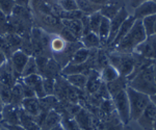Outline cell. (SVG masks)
<instances>
[{
  "label": "cell",
  "mask_w": 156,
  "mask_h": 130,
  "mask_svg": "<svg viewBox=\"0 0 156 130\" xmlns=\"http://www.w3.org/2000/svg\"><path fill=\"white\" fill-rule=\"evenodd\" d=\"M154 65L146 67L142 71L133 76L128 81V86L132 87L133 90L146 94L148 96H152L156 94V81H155V69Z\"/></svg>",
  "instance_id": "1"
},
{
  "label": "cell",
  "mask_w": 156,
  "mask_h": 130,
  "mask_svg": "<svg viewBox=\"0 0 156 130\" xmlns=\"http://www.w3.org/2000/svg\"><path fill=\"white\" fill-rule=\"evenodd\" d=\"M146 39L147 36L143 27L142 20H135L131 29L115 47V51L121 52V53H133L136 47L142 44Z\"/></svg>",
  "instance_id": "2"
},
{
  "label": "cell",
  "mask_w": 156,
  "mask_h": 130,
  "mask_svg": "<svg viewBox=\"0 0 156 130\" xmlns=\"http://www.w3.org/2000/svg\"><path fill=\"white\" fill-rule=\"evenodd\" d=\"M108 62L119 72L120 76H130L134 69V57L132 53H121L115 51L108 54Z\"/></svg>",
  "instance_id": "3"
},
{
  "label": "cell",
  "mask_w": 156,
  "mask_h": 130,
  "mask_svg": "<svg viewBox=\"0 0 156 130\" xmlns=\"http://www.w3.org/2000/svg\"><path fill=\"white\" fill-rule=\"evenodd\" d=\"M126 93L130 107V120L136 121L148 104L150 103V97L146 94L135 91L130 86L126 87Z\"/></svg>",
  "instance_id": "4"
},
{
  "label": "cell",
  "mask_w": 156,
  "mask_h": 130,
  "mask_svg": "<svg viewBox=\"0 0 156 130\" xmlns=\"http://www.w3.org/2000/svg\"><path fill=\"white\" fill-rule=\"evenodd\" d=\"M112 101L122 124L127 125L130 122V107L126 90H123L112 97Z\"/></svg>",
  "instance_id": "5"
},
{
  "label": "cell",
  "mask_w": 156,
  "mask_h": 130,
  "mask_svg": "<svg viewBox=\"0 0 156 130\" xmlns=\"http://www.w3.org/2000/svg\"><path fill=\"white\" fill-rule=\"evenodd\" d=\"M134 53L146 57L148 59L156 61V34L151 37H147L140 45H138L136 49L134 50Z\"/></svg>",
  "instance_id": "6"
},
{
  "label": "cell",
  "mask_w": 156,
  "mask_h": 130,
  "mask_svg": "<svg viewBox=\"0 0 156 130\" xmlns=\"http://www.w3.org/2000/svg\"><path fill=\"white\" fill-rule=\"evenodd\" d=\"M129 17L127 9L125 6H122L121 9L118 12V14L110 20V31H109V36H108V40L106 42V46L109 47V45L112 43V41L115 40V36H117L118 31H119L121 25L123 24V22Z\"/></svg>",
  "instance_id": "7"
},
{
  "label": "cell",
  "mask_w": 156,
  "mask_h": 130,
  "mask_svg": "<svg viewBox=\"0 0 156 130\" xmlns=\"http://www.w3.org/2000/svg\"><path fill=\"white\" fill-rule=\"evenodd\" d=\"M20 107L12 104H3L1 111V125H19Z\"/></svg>",
  "instance_id": "8"
},
{
  "label": "cell",
  "mask_w": 156,
  "mask_h": 130,
  "mask_svg": "<svg viewBox=\"0 0 156 130\" xmlns=\"http://www.w3.org/2000/svg\"><path fill=\"white\" fill-rule=\"evenodd\" d=\"M28 54H26L25 52H23L22 50H17L14 53L12 54V56L9 57V62L12 65V71H14V74L16 76L17 80L21 78L22 72H23V69L26 65L27 61L29 58Z\"/></svg>",
  "instance_id": "9"
},
{
  "label": "cell",
  "mask_w": 156,
  "mask_h": 130,
  "mask_svg": "<svg viewBox=\"0 0 156 130\" xmlns=\"http://www.w3.org/2000/svg\"><path fill=\"white\" fill-rule=\"evenodd\" d=\"M155 119H156V106L150 101V103L147 105L145 111L142 112V114L136 120V122L144 130H152Z\"/></svg>",
  "instance_id": "10"
},
{
  "label": "cell",
  "mask_w": 156,
  "mask_h": 130,
  "mask_svg": "<svg viewBox=\"0 0 156 130\" xmlns=\"http://www.w3.org/2000/svg\"><path fill=\"white\" fill-rule=\"evenodd\" d=\"M25 83L32 89V91L36 93V96L39 99H43L46 97L44 91V86H43V77L40 74H32L27 77L21 78Z\"/></svg>",
  "instance_id": "11"
},
{
  "label": "cell",
  "mask_w": 156,
  "mask_h": 130,
  "mask_svg": "<svg viewBox=\"0 0 156 130\" xmlns=\"http://www.w3.org/2000/svg\"><path fill=\"white\" fill-rule=\"evenodd\" d=\"M152 15H156V3L153 0H149L134 9V14L132 16L135 20H143Z\"/></svg>",
  "instance_id": "12"
},
{
  "label": "cell",
  "mask_w": 156,
  "mask_h": 130,
  "mask_svg": "<svg viewBox=\"0 0 156 130\" xmlns=\"http://www.w3.org/2000/svg\"><path fill=\"white\" fill-rule=\"evenodd\" d=\"M17 78L12 71V65L9 61H6L1 67H0V83L12 87L16 84Z\"/></svg>",
  "instance_id": "13"
},
{
  "label": "cell",
  "mask_w": 156,
  "mask_h": 130,
  "mask_svg": "<svg viewBox=\"0 0 156 130\" xmlns=\"http://www.w3.org/2000/svg\"><path fill=\"white\" fill-rule=\"evenodd\" d=\"M37 19V21L41 23L43 26L47 27V28H53L57 29L60 31V29L62 28V20L57 16L54 15H49V14H34Z\"/></svg>",
  "instance_id": "14"
},
{
  "label": "cell",
  "mask_w": 156,
  "mask_h": 130,
  "mask_svg": "<svg viewBox=\"0 0 156 130\" xmlns=\"http://www.w3.org/2000/svg\"><path fill=\"white\" fill-rule=\"evenodd\" d=\"M134 22H135L134 17L130 16V15H129V17H128V18L125 20L124 22H123V24L121 25V27H120L119 31H118L117 36H115V40L112 41V43L109 45V47H112V48L115 49V47L119 45L120 42L122 41V40L124 39L125 37H126V34L128 33V32H129L130 29H131V27L133 26Z\"/></svg>",
  "instance_id": "15"
},
{
  "label": "cell",
  "mask_w": 156,
  "mask_h": 130,
  "mask_svg": "<svg viewBox=\"0 0 156 130\" xmlns=\"http://www.w3.org/2000/svg\"><path fill=\"white\" fill-rule=\"evenodd\" d=\"M20 107L25 112H27L28 114L34 117H37L41 112V103H40V99L37 97L24 98Z\"/></svg>",
  "instance_id": "16"
},
{
  "label": "cell",
  "mask_w": 156,
  "mask_h": 130,
  "mask_svg": "<svg viewBox=\"0 0 156 130\" xmlns=\"http://www.w3.org/2000/svg\"><path fill=\"white\" fill-rule=\"evenodd\" d=\"M62 114L58 111H56L55 109H51L47 112L46 117H45L44 121L41 125V130H50L56 125L60 124L62 122Z\"/></svg>",
  "instance_id": "17"
},
{
  "label": "cell",
  "mask_w": 156,
  "mask_h": 130,
  "mask_svg": "<svg viewBox=\"0 0 156 130\" xmlns=\"http://www.w3.org/2000/svg\"><path fill=\"white\" fill-rule=\"evenodd\" d=\"M20 123L25 130H41V127L36 121V117L30 116L20 107Z\"/></svg>",
  "instance_id": "18"
},
{
  "label": "cell",
  "mask_w": 156,
  "mask_h": 130,
  "mask_svg": "<svg viewBox=\"0 0 156 130\" xmlns=\"http://www.w3.org/2000/svg\"><path fill=\"white\" fill-rule=\"evenodd\" d=\"M60 20H62V26L66 27L78 41H80V39L82 37L81 20H66V19H60Z\"/></svg>",
  "instance_id": "19"
},
{
  "label": "cell",
  "mask_w": 156,
  "mask_h": 130,
  "mask_svg": "<svg viewBox=\"0 0 156 130\" xmlns=\"http://www.w3.org/2000/svg\"><path fill=\"white\" fill-rule=\"evenodd\" d=\"M101 84H102V80H101L100 74L98 73L96 70H92L89 73V76H87V81L85 89H87L90 94H94V93H97L98 90L101 86Z\"/></svg>",
  "instance_id": "20"
},
{
  "label": "cell",
  "mask_w": 156,
  "mask_h": 130,
  "mask_svg": "<svg viewBox=\"0 0 156 130\" xmlns=\"http://www.w3.org/2000/svg\"><path fill=\"white\" fill-rule=\"evenodd\" d=\"M128 81H127V78L126 77H122L120 76L118 79L109 82V83H105L106 84V89L108 91V94H109L110 98L114 97L115 95H117L119 92L123 91V90H126Z\"/></svg>",
  "instance_id": "21"
},
{
  "label": "cell",
  "mask_w": 156,
  "mask_h": 130,
  "mask_svg": "<svg viewBox=\"0 0 156 130\" xmlns=\"http://www.w3.org/2000/svg\"><path fill=\"white\" fill-rule=\"evenodd\" d=\"M78 11H80L84 16H90L97 12H100L102 6L94 4L89 0H75Z\"/></svg>",
  "instance_id": "22"
},
{
  "label": "cell",
  "mask_w": 156,
  "mask_h": 130,
  "mask_svg": "<svg viewBox=\"0 0 156 130\" xmlns=\"http://www.w3.org/2000/svg\"><path fill=\"white\" fill-rule=\"evenodd\" d=\"M75 121L77 122L78 126L80 127L81 130H92V119H90L89 112L84 109H80L79 111L76 112Z\"/></svg>",
  "instance_id": "23"
},
{
  "label": "cell",
  "mask_w": 156,
  "mask_h": 130,
  "mask_svg": "<svg viewBox=\"0 0 156 130\" xmlns=\"http://www.w3.org/2000/svg\"><path fill=\"white\" fill-rule=\"evenodd\" d=\"M80 43L82 44V46L84 48L87 49H97L99 47H101V42L98 37V34L94 33V32H90V33L85 34L80 39Z\"/></svg>",
  "instance_id": "24"
},
{
  "label": "cell",
  "mask_w": 156,
  "mask_h": 130,
  "mask_svg": "<svg viewBox=\"0 0 156 130\" xmlns=\"http://www.w3.org/2000/svg\"><path fill=\"white\" fill-rule=\"evenodd\" d=\"M90 54V50L87 48H84V47H81V48L77 49L76 51L74 52V54L72 55L71 59H70L69 64L71 65H81L84 64V62L87 61Z\"/></svg>",
  "instance_id": "25"
},
{
  "label": "cell",
  "mask_w": 156,
  "mask_h": 130,
  "mask_svg": "<svg viewBox=\"0 0 156 130\" xmlns=\"http://www.w3.org/2000/svg\"><path fill=\"white\" fill-rule=\"evenodd\" d=\"M100 76H101V80L104 83H109V82L115 80L120 77L119 72L115 70L112 65L108 64L107 66H105L104 68L101 70V73H100Z\"/></svg>",
  "instance_id": "26"
},
{
  "label": "cell",
  "mask_w": 156,
  "mask_h": 130,
  "mask_svg": "<svg viewBox=\"0 0 156 130\" xmlns=\"http://www.w3.org/2000/svg\"><path fill=\"white\" fill-rule=\"evenodd\" d=\"M67 79V81L70 84H72L76 89L83 90L85 89L87 81V75L85 74H72V75H67L65 76Z\"/></svg>",
  "instance_id": "27"
},
{
  "label": "cell",
  "mask_w": 156,
  "mask_h": 130,
  "mask_svg": "<svg viewBox=\"0 0 156 130\" xmlns=\"http://www.w3.org/2000/svg\"><path fill=\"white\" fill-rule=\"evenodd\" d=\"M109 31H110V20L102 16L101 24H100L99 31H98V37H99L100 42H101V46L106 45L108 36H109Z\"/></svg>",
  "instance_id": "28"
},
{
  "label": "cell",
  "mask_w": 156,
  "mask_h": 130,
  "mask_svg": "<svg viewBox=\"0 0 156 130\" xmlns=\"http://www.w3.org/2000/svg\"><path fill=\"white\" fill-rule=\"evenodd\" d=\"M23 100H24V96H23V92H22V87L20 86L19 82L17 81L16 84L12 87L11 102H9V104H12V105L20 107Z\"/></svg>",
  "instance_id": "29"
},
{
  "label": "cell",
  "mask_w": 156,
  "mask_h": 130,
  "mask_svg": "<svg viewBox=\"0 0 156 130\" xmlns=\"http://www.w3.org/2000/svg\"><path fill=\"white\" fill-rule=\"evenodd\" d=\"M67 46V42L64 39H62L59 36H54L51 37L49 44V48L51 49L52 52H54L55 54H58L60 52L64 51V49Z\"/></svg>",
  "instance_id": "30"
},
{
  "label": "cell",
  "mask_w": 156,
  "mask_h": 130,
  "mask_svg": "<svg viewBox=\"0 0 156 130\" xmlns=\"http://www.w3.org/2000/svg\"><path fill=\"white\" fill-rule=\"evenodd\" d=\"M121 7L122 6H120L119 4L110 3L109 2V3L106 4V5L101 7V9H100V14H101L103 17H105V18L112 20L115 15L118 14V12L121 9Z\"/></svg>",
  "instance_id": "31"
},
{
  "label": "cell",
  "mask_w": 156,
  "mask_h": 130,
  "mask_svg": "<svg viewBox=\"0 0 156 130\" xmlns=\"http://www.w3.org/2000/svg\"><path fill=\"white\" fill-rule=\"evenodd\" d=\"M32 74H39V72H37L36 57H34V55H30L28 61H27V62H26V65H25L24 69H23L21 78H24V77H27V76L32 75Z\"/></svg>",
  "instance_id": "32"
},
{
  "label": "cell",
  "mask_w": 156,
  "mask_h": 130,
  "mask_svg": "<svg viewBox=\"0 0 156 130\" xmlns=\"http://www.w3.org/2000/svg\"><path fill=\"white\" fill-rule=\"evenodd\" d=\"M156 15H152V16L146 17L142 20V24L144 27V30L146 32V36L151 37L154 34V25H155Z\"/></svg>",
  "instance_id": "33"
},
{
  "label": "cell",
  "mask_w": 156,
  "mask_h": 130,
  "mask_svg": "<svg viewBox=\"0 0 156 130\" xmlns=\"http://www.w3.org/2000/svg\"><path fill=\"white\" fill-rule=\"evenodd\" d=\"M101 20H102V15L100 14V12H97L95 14L89 16V22H90V31L94 32V33L98 34L99 31V27L101 24Z\"/></svg>",
  "instance_id": "34"
},
{
  "label": "cell",
  "mask_w": 156,
  "mask_h": 130,
  "mask_svg": "<svg viewBox=\"0 0 156 130\" xmlns=\"http://www.w3.org/2000/svg\"><path fill=\"white\" fill-rule=\"evenodd\" d=\"M12 87L5 86L3 83H0V100L3 104H9L11 102Z\"/></svg>",
  "instance_id": "35"
},
{
  "label": "cell",
  "mask_w": 156,
  "mask_h": 130,
  "mask_svg": "<svg viewBox=\"0 0 156 130\" xmlns=\"http://www.w3.org/2000/svg\"><path fill=\"white\" fill-rule=\"evenodd\" d=\"M15 7H16V3L14 0H0V9L9 17L14 12Z\"/></svg>",
  "instance_id": "36"
},
{
  "label": "cell",
  "mask_w": 156,
  "mask_h": 130,
  "mask_svg": "<svg viewBox=\"0 0 156 130\" xmlns=\"http://www.w3.org/2000/svg\"><path fill=\"white\" fill-rule=\"evenodd\" d=\"M43 86H44V91L46 96H51L54 93L55 89V81L54 78H43Z\"/></svg>",
  "instance_id": "37"
},
{
  "label": "cell",
  "mask_w": 156,
  "mask_h": 130,
  "mask_svg": "<svg viewBox=\"0 0 156 130\" xmlns=\"http://www.w3.org/2000/svg\"><path fill=\"white\" fill-rule=\"evenodd\" d=\"M57 2H58L60 9L65 12H72L78 9L75 0H57Z\"/></svg>",
  "instance_id": "38"
},
{
  "label": "cell",
  "mask_w": 156,
  "mask_h": 130,
  "mask_svg": "<svg viewBox=\"0 0 156 130\" xmlns=\"http://www.w3.org/2000/svg\"><path fill=\"white\" fill-rule=\"evenodd\" d=\"M60 124L62 125V127L65 130H81L80 127L78 126L77 122L75 121V119L71 118H62V122Z\"/></svg>",
  "instance_id": "39"
},
{
  "label": "cell",
  "mask_w": 156,
  "mask_h": 130,
  "mask_svg": "<svg viewBox=\"0 0 156 130\" xmlns=\"http://www.w3.org/2000/svg\"><path fill=\"white\" fill-rule=\"evenodd\" d=\"M0 33H9V17L0 9Z\"/></svg>",
  "instance_id": "40"
},
{
  "label": "cell",
  "mask_w": 156,
  "mask_h": 130,
  "mask_svg": "<svg viewBox=\"0 0 156 130\" xmlns=\"http://www.w3.org/2000/svg\"><path fill=\"white\" fill-rule=\"evenodd\" d=\"M0 51L3 52L9 59L12 54V50H11V48H9V44H7V42L5 40V37H4V34H1V33H0Z\"/></svg>",
  "instance_id": "41"
},
{
  "label": "cell",
  "mask_w": 156,
  "mask_h": 130,
  "mask_svg": "<svg viewBox=\"0 0 156 130\" xmlns=\"http://www.w3.org/2000/svg\"><path fill=\"white\" fill-rule=\"evenodd\" d=\"M59 37H62V39H64L67 43H75V42H78V40L76 37L73 36L71 32L64 26H62V28L60 29V31H59Z\"/></svg>",
  "instance_id": "42"
},
{
  "label": "cell",
  "mask_w": 156,
  "mask_h": 130,
  "mask_svg": "<svg viewBox=\"0 0 156 130\" xmlns=\"http://www.w3.org/2000/svg\"><path fill=\"white\" fill-rule=\"evenodd\" d=\"M20 83V86H21L22 87V92H23V96H24V98H32V97H37L36 96V93H34V91H32V89L30 86H27L25 82L22 80L21 78L18 79L17 80Z\"/></svg>",
  "instance_id": "43"
},
{
  "label": "cell",
  "mask_w": 156,
  "mask_h": 130,
  "mask_svg": "<svg viewBox=\"0 0 156 130\" xmlns=\"http://www.w3.org/2000/svg\"><path fill=\"white\" fill-rule=\"evenodd\" d=\"M16 5L18 6H23V7H29L31 0H14Z\"/></svg>",
  "instance_id": "44"
},
{
  "label": "cell",
  "mask_w": 156,
  "mask_h": 130,
  "mask_svg": "<svg viewBox=\"0 0 156 130\" xmlns=\"http://www.w3.org/2000/svg\"><path fill=\"white\" fill-rule=\"evenodd\" d=\"M89 1L93 2L94 4H97V5H100V6H104L108 4L110 2V0H89Z\"/></svg>",
  "instance_id": "45"
},
{
  "label": "cell",
  "mask_w": 156,
  "mask_h": 130,
  "mask_svg": "<svg viewBox=\"0 0 156 130\" xmlns=\"http://www.w3.org/2000/svg\"><path fill=\"white\" fill-rule=\"evenodd\" d=\"M7 130H25L21 125H2Z\"/></svg>",
  "instance_id": "46"
},
{
  "label": "cell",
  "mask_w": 156,
  "mask_h": 130,
  "mask_svg": "<svg viewBox=\"0 0 156 130\" xmlns=\"http://www.w3.org/2000/svg\"><path fill=\"white\" fill-rule=\"evenodd\" d=\"M146 1H149V0H130V5L133 9H136L138 5H140L142 3H144Z\"/></svg>",
  "instance_id": "47"
},
{
  "label": "cell",
  "mask_w": 156,
  "mask_h": 130,
  "mask_svg": "<svg viewBox=\"0 0 156 130\" xmlns=\"http://www.w3.org/2000/svg\"><path fill=\"white\" fill-rule=\"evenodd\" d=\"M6 61H7V57L5 56V54L0 51V67H1L4 62H6Z\"/></svg>",
  "instance_id": "48"
},
{
  "label": "cell",
  "mask_w": 156,
  "mask_h": 130,
  "mask_svg": "<svg viewBox=\"0 0 156 130\" xmlns=\"http://www.w3.org/2000/svg\"><path fill=\"white\" fill-rule=\"evenodd\" d=\"M50 130H65V128L62 127V124H58V125H56V126L53 127V128L50 129Z\"/></svg>",
  "instance_id": "49"
},
{
  "label": "cell",
  "mask_w": 156,
  "mask_h": 130,
  "mask_svg": "<svg viewBox=\"0 0 156 130\" xmlns=\"http://www.w3.org/2000/svg\"><path fill=\"white\" fill-rule=\"evenodd\" d=\"M149 97H150V101L152 102V103L156 106V94L155 95H152V96H149Z\"/></svg>",
  "instance_id": "50"
},
{
  "label": "cell",
  "mask_w": 156,
  "mask_h": 130,
  "mask_svg": "<svg viewBox=\"0 0 156 130\" xmlns=\"http://www.w3.org/2000/svg\"><path fill=\"white\" fill-rule=\"evenodd\" d=\"M152 130H156V119H155V121H154V124H153V129Z\"/></svg>",
  "instance_id": "51"
},
{
  "label": "cell",
  "mask_w": 156,
  "mask_h": 130,
  "mask_svg": "<svg viewBox=\"0 0 156 130\" xmlns=\"http://www.w3.org/2000/svg\"><path fill=\"white\" fill-rule=\"evenodd\" d=\"M0 130H7V129H6L5 127H4V126H2V125L0 124Z\"/></svg>",
  "instance_id": "52"
},
{
  "label": "cell",
  "mask_w": 156,
  "mask_h": 130,
  "mask_svg": "<svg viewBox=\"0 0 156 130\" xmlns=\"http://www.w3.org/2000/svg\"><path fill=\"white\" fill-rule=\"evenodd\" d=\"M154 34H156V20H155V25H154Z\"/></svg>",
  "instance_id": "53"
},
{
  "label": "cell",
  "mask_w": 156,
  "mask_h": 130,
  "mask_svg": "<svg viewBox=\"0 0 156 130\" xmlns=\"http://www.w3.org/2000/svg\"><path fill=\"white\" fill-rule=\"evenodd\" d=\"M154 69H155V81H156V66L154 65Z\"/></svg>",
  "instance_id": "54"
},
{
  "label": "cell",
  "mask_w": 156,
  "mask_h": 130,
  "mask_svg": "<svg viewBox=\"0 0 156 130\" xmlns=\"http://www.w3.org/2000/svg\"><path fill=\"white\" fill-rule=\"evenodd\" d=\"M0 124H1V114H0Z\"/></svg>",
  "instance_id": "55"
},
{
  "label": "cell",
  "mask_w": 156,
  "mask_h": 130,
  "mask_svg": "<svg viewBox=\"0 0 156 130\" xmlns=\"http://www.w3.org/2000/svg\"><path fill=\"white\" fill-rule=\"evenodd\" d=\"M153 1H154V2H155V3H156V0H153Z\"/></svg>",
  "instance_id": "56"
}]
</instances>
